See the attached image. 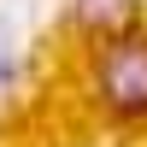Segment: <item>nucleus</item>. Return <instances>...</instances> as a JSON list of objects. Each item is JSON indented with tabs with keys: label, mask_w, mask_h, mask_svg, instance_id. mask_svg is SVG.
I'll use <instances>...</instances> for the list:
<instances>
[{
	"label": "nucleus",
	"mask_w": 147,
	"mask_h": 147,
	"mask_svg": "<svg viewBox=\"0 0 147 147\" xmlns=\"http://www.w3.org/2000/svg\"><path fill=\"white\" fill-rule=\"evenodd\" d=\"M94 94L112 118H147V41L118 35L94 53Z\"/></svg>",
	"instance_id": "obj_1"
}]
</instances>
